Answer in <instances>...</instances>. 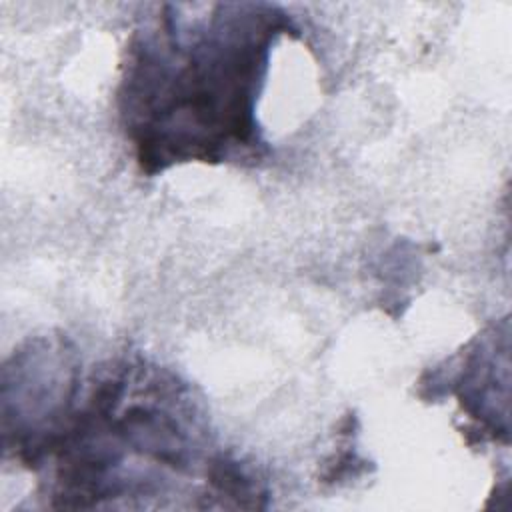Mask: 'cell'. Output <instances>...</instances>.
I'll list each match as a JSON object with an SVG mask.
<instances>
[{
    "label": "cell",
    "mask_w": 512,
    "mask_h": 512,
    "mask_svg": "<svg viewBox=\"0 0 512 512\" xmlns=\"http://www.w3.org/2000/svg\"><path fill=\"white\" fill-rule=\"evenodd\" d=\"M286 28L274 6L256 4H216L186 32L176 16H162L132 48L124 80V114L142 168L258 148L254 102L270 46Z\"/></svg>",
    "instance_id": "1"
}]
</instances>
